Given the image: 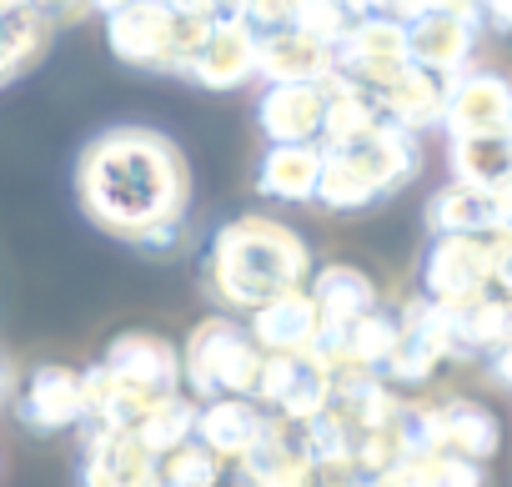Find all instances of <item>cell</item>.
I'll use <instances>...</instances> for the list:
<instances>
[{
	"label": "cell",
	"instance_id": "47",
	"mask_svg": "<svg viewBox=\"0 0 512 487\" xmlns=\"http://www.w3.org/2000/svg\"><path fill=\"white\" fill-rule=\"evenodd\" d=\"M21 6H31V0H0V16H11V11H21Z\"/></svg>",
	"mask_w": 512,
	"mask_h": 487
},
{
	"label": "cell",
	"instance_id": "14",
	"mask_svg": "<svg viewBox=\"0 0 512 487\" xmlns=\"http://www.w3.org/2000/svg\"><path fill=\"white\" fill-rule=\"evenodd\" d=\"M327 121V86H267L256 101V126L267 146H317Z\"/></svg>",
	"mask_w": 512,
	"mask_h": 487
},
{
	"label": "cell",
	"instance_id": "29",
	"mask_svg": "<svg viewBox=\"0 0 512 487\" xmlns=\"http://www.w3.org/2000/svg\"><path fill=\"white\" fill-rule=\"evenodd\" d=\"M447 161H452V181L497 191V186L512 181V131H502V136H452Z\"/></svg>",
	"mask_w": 512,
	"mask_h": 487
},
{
	"label": "cell",
	"instance_id": "26",
	"mask_svg": "<svg viewBox=\"0 0 512 487\" xmlns=\"http://www.w3.org/2000/svg\"><path fill=\"white\" fill-rule=\"evenodd\" d=\"M497 191L467 186V181H447L432 201H427V231L432 236H482L497 231Z\"/></svg>",
	"mask_w": 512,
	"mask_h": 487
},
{
	"label": "cell",
	"instance_id": "18",
	"mask_svg": "<svg viewBox=\"0 0 512 487\" xmlns=\"http://www.w3.org/2000/svg\"><path fill=\"white\" fill-rule=\"evenodd\" d=\"M267 422H272V412L256 402V397H216V402H201L196 437H201L226 467H236V462L256 447V437L267 432Z\"/></svg>",
	"mask_w": 512,
	"mask_h": 487
},
{
	"label": "cell",
	"instance_id": "5",
	"mask_svg": "<svg viewBox=\"0 0 512 487\" xmlns=\"http://www.w3.org/2000/svg\"><path fill=\"white\" fill-rule=\"evenodd\" d=\"M492 292V231L482 236H432L422 252V297L457 307Z\"/></svg>",
	"mask_w": 512,
	"mask_h": 487
},
{
	"label": "cell",
	"instance_id": "16",
	"mask_svg": "<svg viewBox=\"0 0 512 487\" xmlns=\"http://www.w3.org/2000/svg\"><path fill=\"white\" fill-rule=\"evenodd\" d=\"M342 156H352V166L367 176V186L377 191V201L392 196V191H402V186L417 181V171H422V146H417V136L402 131V126H392V121H382L367 141L347 146Z\"/></svg>",
	"mask_w": 512,
	"mask_h": 487
},
{
	"label": "cell",
	"instance_id": "1",
	"mask_svg": "<svg viewBox=\"0 0 512 487\" xmlns=\"http://www.w3.org/2000/svg\"><path fill=\"white\" fill-rule=\"evenodd\" d=\"M76 196L91 226L146 257H176L186 247L191 161L151 126H111L91 136L76 161Z\"/></svg>",
	"mask_w": 512,
	"mask_h": 487
},
{
	"label": "cell",
	"instance_id": "19",
	"mask_svg": "<svg viewBox=\"0 0 512 487\" xmlns=\"http://www.w3.org/2000/svg\"><path fill=\"white\" fill-rule=\"evenodd\" d=\"M447 86H452V81H442V76H432V71H422V66H402V71H397L372 101H377V111H382L392 126L422 136V131L442 126Z\"/></svg>",
	"mask_w": 512,
	"mask_h": 487
},
{
	"label": "cell",
	"instance_id": "40",
	"mask_svg": "<svg viewBox=\"0 0 512 487\" xmlns=\"http://www.w3.org/2000/svg\"><path fill=\"white\" fill-rule=\"evenodd\" d=\"M31 6H36L51 26H66V21H86V16H91L86 0H31Z\"/></svg>",
	"mask_w": 512,
	"mask_h": 487
},
{
	"label": "cell",
	"instance_id": "27",
	"mask_svg": "<svg viewBox=\"0 0 512 487\" xmlns=\"http://www.w3.org/2000/svg\"><path fill=\"white\" fill-rule=\"evenodd\" d=\"M86 422L91 427H141L146 422V412L161 402V397H151V392H141V387H131V382H121L111 367H101V362H91L86 372ZM171 397V392H166Z\"/></svg>",
	"mask_w": 512,
	"mask_h": 487
},
{
	"label": "cell",
	"instance_id": "36",
	"mask_svg": "<svg viewBox=\"0 0 512 487\" xmlns=\"http://www.w3.org/2000/svg\"><path fill=\"white\" fill-rule=\"evenodd\" d=\"M297 31L337 51V46H342V36L352 31V16H347L342 0H302V11H297Z\"/></svg>",
	"mask_w": 512,
	"mask_h": 487
},
{
	"label": "cell",
	"instance_id": "31",
	"mask_svg": "<svg viewBox=\"0 0 512 487\" xmlns=\"http://www.w3.org/2000/svg\"><path fill=\"white\" fill-rule=\"evenodd\" d=\"M377 487H487V472L447 452H412L387 477H377Z\"/></svg>",
	"mask_w": 512,
	"mask_h": 487
},
{
	"label": "cell",
	"instance_id": "15",
	"mask_svg": "<svg viewBox=\"0 0 512 487\" xmlns=\"http://www.w3.org/2000/svg\"><path fill=\"white\" fill-rule=\"evenodd\" d=\"M256 76L267 86H327L337 76V51L292 31L256 36Z\"/></svg>",
	"mask_w": 512,
	"mask_h": 487
},
{
	"label": "cell",
	"instance_id": "38",
	"mask_svg": "<svg viewBox=\"0 0 512 487\" xmlns=\"http://www.w3.org/2000/svg\"><path fill=\"white\" fill-rule=\"evenodd\" d=\"M492 292L512 302V231H492Z\"/></svg>",
	"mask_w": 512,
	"mask_h": 487
},
{
	"label": "cell",
	"instance_id": "12",
	"mask_svg": "<svg viewBox=\"0 0 512 487\" xmlns=\"http://www.w3.org/2000/svg\"><path fill=\"white\" fill-rule=\"evenodd\" d=\"M156 477V452L131 427H81V487H141Z\"/></svg>",
	"mask_w": 512,
	"mask_h": 487
},
{
	"label": "cell",
	"instance_id": "42",
	"mask_svg": "<svg viewBox=\"0 0 512 487\" xmlns=\"http://www.w3.org/2000/svg\"><path fill=\"white\" fill-rule=\"evenodd\" d=\"M482 26L497 36H512V0H482Z\"/></svg>",
	"mask_w": 512,
	"mask_h": 487
},
{
	"label": "cell",
	"instance_id": "25",
	"mask_svg": "<svg viewBox=\"0 0 512 487\" xmlns=\"http://www.w3.org/2000/svg\"><path fill=\"white\" fill-rule=\"evenodd\" d=\"M307 292H312L322 322H332V327H352V322H362L367 312L382 307L377 282H372L362 267H347V262H327V267H317L312 282H307Z\"/></svg>",
	"mask_w": 512,
	"mask_h": 487
},
{
	"label": "cell",
	"instance_id": "10",
	"mask_svg": "<svg viewBox=\"0 0 512 487\" xmlns=\"http://www.w3.org/2000/svg\"><path fill=\"white\" fill-rule=\"evenodd\" d=\"M317 462L307 452V432L302 422L272 417L267 432L256 437V447L236 462V482L241 487H317Z\"/></svg>",
	"mask_w": 512,
	"mask_h": 487
},
{
	"label": "cell",
	"instance_id": "37",
	"mask_svg": "<svg viewBox=\"0 0 512 487\" xmlns=\"http://www.w3.org/2000/svg\"><path fill=\"white\" fill-rule=\"evenodd\" d=\"M297 11H302V0H246L241 21L251 26V36H277L297 26Z\"/></svg>",
	"mask_w": 512,
	"mask_h": 487
},
{
	"label": "cell",
	"instance_id": "11",
	"mask_svg": "<svg viewBox=\"0 0 512 487\" xmlns=\"http://www.w3.org/2000/svg\"><path fill=\"white\" fill-rule=\"evenodd\" d=\"M442 131L452 136H502L512 131V81L497 71H462L447 86Z\"/></svg>",
	"mask_w": 512,
	"mask_h": 487
},
{
	"label": "cell",
	"instance_id": "21",
	"mask_svg": "<svg viewBox=\"0 0 512 487\" xmlns=\"http://www.w3.org/2000/svg\"><path fill=\"white\" fill-rule=\"evenodd\" d=\"M502 447V427L492 417V407L472 402V397H442L437 402V452L462 457V462H492Z\"/></svg>",
	"mask_w": 512,
	"mask_h": 487
},
{
	"label": "cell",
	"instance_id": "8",
	"mask_svg": "<svg viewBox=\"0 0 512 487\" xmlns=\"http://www.w3.org/2000/svg\"><path fill=\"white\" fill-rule=\"evenodd\" d=\"M16 417L31 432H81L86 427V377L66 362H41L16 387Z\"/></svg>",
	"mask_w": 512,
	"mask_h": 487
},
{
	"label": "cell",
	"instance_id": "39",
	"mask_svg": "<svg viewBox=\"0 0 512 487\" xmlns=\"http://www.w3.org/2000/svg\"><path fill=\"white\" fill-rule=\"evenodd\" d=\"M171 6L186 11V16H201V21L221 26V21H241V6H246V0H171Z\"/></svg>",
	"mask_w": 512,
	"mask_h": 487
},
{
	"label": "cell",
	"instance_id": "24",
	"mask_svg": "<svg viewBox=\"0 0 512 487\" xmlns=\"http://www.w3.org/2000/svg\"><path fill=\"white\" fill-rule=\"evenodd\" d=\"M322 186V146H267L256 161V196L302 206L317 201Z\"/></svg>",
	"mask_w": 512,
	"mask_h": 487
},
{
	"label": "cell",
	"instance_id": "45",
	"mask_svg": "<svg viewBox=\"0 0 512 487\" xmlns=\"http://www.w3.org/2000/svg\"><path fill=\"white\" fill-rule=\"evenodd\" d=\"M497 221H502V231H512V181L497 186Z\"/></svg>",
	"mask_w": 512,
	"mask_h": 487
},
{
	"label": "cell",
	"instance_id": "23",
	"mask_svg": "<svg viewBox=\"0 0 512 487\" xmlns=\"http://www.w3.org/2000/svg\"><path fill=\"white\" fill-rule=\"evenodd\" d=\"M317 327H322V312H317V302H312L307 287H297V292H287V297H277L262 312L246 317V332L256 337V347H262L267 357H277V352H307L312 337H317Z\"/></svg>",
	"mask_w": 512,
	"mask_h": 487
},
{
	"label": "cell",
	"instance_id": "6",
	"mask_svg": "<svg viewBox=\"0 0 512 487\" xmlns=\"http://www.w3.org/2000/svg\"><path fill=\"white\" fill-rule=\"evenodd\" d=\"M106 46L136 71L176 76V6L171 0H131L126 11L106 16Z\"/></svg>",
	"mask_w": 512,
	"mask_h": 487
},
{
	"label": "cell",
	"instance_id": "17",
	"mask_svg": "<svg viewBox=\"0 0 512 487\" xmlns=\"http://www.w3.org/2000/svg\"><path fill=\"white\" fill-rule=\"evenodd\" d=\"M186 81H196L201 91H236L246 81H256V36L246 21H221L211 26L201 56L191 61Z\"/></svg>",
	"mask_w": 512,
	"mask_h": 487
},
{
	"label": "cell",
	"instance_id": "41",
	"mask_svg": "<svg viewBox=\"0 0 512 487\" xmlns=\"http://www.w3.org/2000/svg\"><path fill=\"white\" fill-rule=\"evenodd\" d=\"M432 11H442V16H452V21L482 31V0H432Z\"/></svg>",
	"mask_w": 512,
	"mask_h": 487
},
{
	"label": "cell",
	"instance_id": "4",
	"mask_svg": "<svg viewBox=\"0 0 512 487\" xmlns=\"http://www.w3.org/2000/svg\"><path fill=\"white\" fill-rule=\"evenodd\" d=\"M442 362H452V332H447V307L427 302L422 292L412 302H402L397 312V347L392 362L382 367V377L402 392V387H427Z\"/></svg>",
	"mask_w": 512,
	"mask_h": 487
},
{
	"label": "cell",
	"instance_id": "2",
	"mask_svg": "<svg viewBox=\"0 0 512 487\" xmlns=\"http://www.w3.org/2000/svg\"><path fill=\"white\" fill-rule=\"evenodd\" d=\"M312 272H317V257L302 241V231L262 211L221 221L201 252V292L226 317L262 312L267 302L307 287Z\"/></svg>",
	"mask_w": 512,
	"mask_h": 487
},
{
	"label": "cell",
	"instance_id": "32",
	"mask_svg": "<svg viewBox=\"0 0 512 487\" xmlns=\"http://www.w3.org/2000/svg\"><path fill=\"white\" fill-rule=\"evenodd\" d=\"M302 432H307V452H312V462H317V472H322V477H327V472H352L362 432L347 422V412H342V407H327L322 417L302 422Z\"/></svg>",
	"mask_w": 512,
	"mask_h": 487
},
{
	"label": "cell",
	"instance_id": "9",
	"mask_svg": "<svg viewBox=\"0 0 512 487\" xmlns=\"http://www.w3.org/2000/svg\"><path fill=\"white\" fill-rule=\"evenodd\" d=\"M256 402L272 417L287 422H312L332 407V372H322L307 352H277L262 362V382H256Z\"/></svg>",
	"mask_w": 512,
	"mask_h": 487
},
{
	"label": "cell",
	"instance_id": "35",
	"mask_svg": "<svg viewBox=\"0 0 512 487\" xmlns=\"http://www.w3.org/2000/svg\"><path fill=\"white\" fill-rule=\"evenodd\" d=\"M196 417H201V402H196L191 392H171V397H161V402L146 412V422H141L136 432H141V442L161 457V452H171L176 442L196 437Z\"/></svg>",
	"mask_w": 512,
	"mask_h": 487
},
{
	"label": "cell",
	"instance_id": "34",
	"mask_svg": "<svg viewBox=\"0 0 512 487\" xmlns=\"http://www.w3.org/2000/svg\"><path fill=\"white\" fill-rule=\"evenodd\" d=\"M377 201V191L367 186V176L352 166V156H342V151H322V186H317V206L322 211H337V216H347V211H367Z\"/></svg>",
	"mask_w": 512,
	"mask_h": 487
},
{
	"label": "cell",
	"instance_id": "13",
	"mask_svg": "<svg viewBox=\"0 0 512 487\" xmlns=\"http://www.w3.org/2000/svg\"><path fill=\"white\" fill-rule=\"evenodd\" d=\"M101 367H111L121 382H131L151 397L186 392L181 387V347L161 332H146V327H131V332L111 337L106 352H101Z\"/></svg>",
	"mask_w": 512,
	"mask_h": 487
},
{
	"label": "cell",
	"instance_id": "20",
	"mask_svg": "<svg viewBox=\"0 0 512 487\" xmlns=\"http://www.w3.org/2000/svg\"><path fill=\"white\" fill-rule=\"evenodd\" d=\"M472 51H477V26H462V21H452L442 11H427L422 21L407 26V56H412V66H422V71H432L442 81L462 76L467 61H472Z\"/></svg>",
	"mask_w": 512,
	"mask_h": 487
},
{
	"label": "cell",
	"instance_id": "48",
	"mask_svg": "<svg viewBox=\"0 0 512 487\" xmlns=\"http://www.w3.org/2000/svg\"><path fill=\"white\" fill-rule=\"evenodd\" d=\"M0 392H6V367H0Z\"/></svg>",
	"mask_w": 512,
	"mask_h": 487
},
{
	"label": "cell",
	"instance_id": "22",
	"mask_svg": "<svg viewBox=\"0 0 512 487\" xmlns=\"http://www.w3.org/2000/svg\"><path fill=\"white\" fill-rule=\"evenodd\" d=\"M447 332H452V362L492 357L512 337V302L502 292H482L472 302L447 307Z\"/></svg>",
	"mask_w": 512,
	"mask_h": 487
},
{
	"label": "cell",
	"instance_id": "33",
	"mask_svg": "<svg viewBox=\"0 0 512 487\" xmlns=\"http://www.w3.org/2000/svg\"><path fill=\"white\" fill-rule=\"evenodd\" d=\"M156 477H161V487H221L226 462L201 437H186V442H176L171 452L156 457Z\"/></svg>",
	"mask_w": 512,
	"mask_h": 487
},
{
	"label": "cell",
	"instance_id": "28",
	"mask_svg": "<svg viewBox=\"0 0 512 487\" xmlns=\"http://www.w3.org/2000/svg\"><path fill=\"white\" fill-rule=\"evenodd\" d=\"M387 116L377 111V101L367 96V91H357V86H347V81H327V121H322V151H347V146H357V141H367L377 126H382Z\"/></svg>",
	"mask_w": 512,
	"mask_h": 487
},
{
	"label": "cell",
	"instance_id": "46",
	"mask_svg": "<svg viewBox=\"0 0 512 487\" xmlns=\"http://www.w3.org/2000/svg\"><path fill=\"white\" fill-rule=\"evenodd\" d=\"M86 6H91V11H101V16H116V11H126V6H131V0H86Z\"/></svg>",
	"mask_w": 512,
	"mask_h": 487
},
{
	"label": "cell",
	"instance_id": "43",
	"mask_svg": "<svg viewBox=\"0 0 512 487\" xmlns=\"http://www.w3.org/2000/svg\"><path fill=\"white\" fill-rule=\"evenodd\" d=\"M487 372H492V382H502V387H512V337L487 357Z\"/></svg>",
	"mask_w": 512,
	"mask_h": 487
},
{
	"label": "cell",
	"instance_id": "3",
	"mask_svg": "<svg viewBox=\"0 0 512 487\" xmlns=\"http://www.w3.org/2000/svg\"><path fill=\"white\" fill-rule=\"evenodd\" d=\"M262 362H267V352L256 347V337L246 332V322L216 312V317H201L186 332V342H181V387L196 402L256 397Z\"/></svg>",
	"mask_w": 512,
	"mask_h": 487
},
{
	"label": "cell",
	"instance_id": "30",
	"mask_svg": "<svg viewBox=\"0 0 512 487\" xmlns=\"http://www.w3.org/2000/svg\"><path fill=\"white\" fill-rule=\"evenodd\" d=\"M51 31H56V26H51L36 6H21V11H11V16H0V86L16 81V76H26V71L46 56Z\"/></svg>",
	"mask_w": 512,
	"mask_h": 487
},
{
	"label": "cell",
	"instance_id": "7",
	"mask_svg": "<svg viewBox=\"0 0 512 487\" xmlns=\"http://www.w3.org/2000/svg\"><path fill=\"white\" fill-rule=\"evenodd\" d=\"M402 66H412L407 56V26L387 21V16H362L352 21V31L337 46V81L377 96Z\"/></svg>",
	"mask_w": 512,
	"mask_h": 487
},
{
	"label": "cell",
	"instance_id": "44",
	"mask_svg": "<svg viewBox=\"0 0 512 487\" xmlns=\"http://www.w3.org/2000/svg\"><path fill=\"white\" fill-rule=\"evenodd\" d=\"M317 487H372V482L357 472H327V477H317Z\"/></svg>",
	"mask_w": 512,
	"mask_h": 487
}]
</instances>
